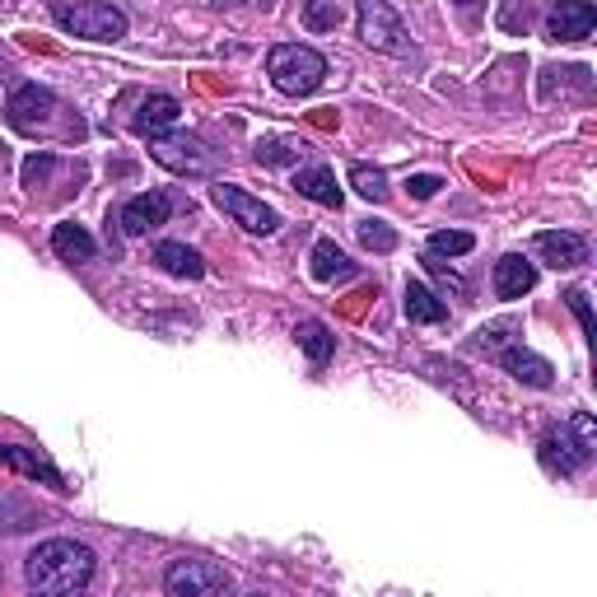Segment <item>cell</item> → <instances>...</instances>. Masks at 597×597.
Segmentation results:
<instances>
[{
	"label": "cell",
	"mask_w": 597,
	"mask_h": 597,
	"mask_svg": "<svg viewBox=\"0 0 597 597\" xmlns=\"http://www.w3.org/2000/svg\"><path fill=\"white\" fill-rule=\"evenodd\" d=\"M220 5H238V0H220Z\"/></svg>",
	"instance_id": "32"
},
{
	"label": "cell",
	"mask_w": 597,
	"mask_h": 597,
	"mask_svg": "<svg viewBox=\"0 0 597 597\" xmlns=\"http://www.w3.org/2000/svg\"><path fill=\"white\" fill-rule=\"evenodd\" d=\"M164 588L173 597H224L234 584H230V574L220 565H210V560H173L164 570Z\"/></svg>",
	"instance_id": "6"
},
{
	"label": "cell",
	"mask_w": 597,
	"mask_h": 597,
	"mask_svg": "<svg viewBox=\"0 0 597 597\" xmlns=\"http://www.w3.org/2000/svg\"><path fill=\"white\" fill-rule=\"evenodd\" d=\"M294 191H298V197H308V201H318V206L341 210V187H337V173L323 168V164L298 168V173H294Z\"/></svg>",
	"instance_id": "15"
},
{
	"label": "cell",
	"mask_w": 597,
	"mask_h": 597,
	"mask_svg": "<svg viewBox=\"0 0 597 597\" xmlns=\"http://www.w3.org/2000/svg\"><path fill=\"white\" fill-rule=\"evenodd\" d=\"M425 271H430V276L438 280V285H444V290H453V294H467V280H463L458 271H448V267H444V261H438L434 253H425Z\"/></svg>",
	"instance_id": "28"
},
{
	"label": "cell",
	"mask_w": 597,
	"mask_h": 597,
	"mask_svg": "<svg viewBox=\"0 0 597 597\" xmlns=\"http://www.w3.org/2000/svg\"><path fill=\"white\" fill-rule=\"evenodd\" d=\"M267 75L276 80L280 94L304 98V94H313L327 80V61H323V51H313L304 43H280V47H271V57H267Z\"/></svg>",
	"instance_id": "4"
},
{
	"label": "cell",
	"mask_w": 597,
	"mask_h": 597,
	"mask_svg": "<svg viewBox=\"0 0 597 597\" xmlns=\"http://www.w3.org/2000/svg\"><path fill=\"white\" fill-rule=\"evenodd\" d=\"M593 448H597V420L588 411H574L565 425H551L541 434V467L555 471V477H578L588 463H593Z\"/></svg>",
	"instance_id": "2"
},
{
	"label": "cell",
	"mask_w": 597,
	"mask_h": 597,
	"mask_svg": "<svg viewBox=\"0 0 597 597\" xmlns=\"http://www.w3.org/2000/svg\"><path fill=\"white\" fill-rule=\"evenodd\" d=\"M500 364H504L518 383H528V388H551V374H555V368L541 360V355H532V350L508 346V350H500Z\"/></svg>",
	"instance_id": "16"
},
{
	"label": "cell",
	"mask_w": 597,
	"mask_h": 597,
	"mask_svg": "<svg viewBox=\"0 0 597 597\" xmlns=\"http://www.w3.org/2000/svg\"><path fill=\"white\" fill-rule=\"evenodd\" d=\"M593 24H597L593 0H560L555 14L547 20V33L555 43H584V38H593Z\"/></svg>",
	"instance_id": "10"
},
{
	"label": "cell",
	"mask_w": 597,
	"mask_h": 597,
	"mask_svg": "<svg viewBox=\"0 0 597 597\" xmlns=\"http://www.w3.org/2000/svg\"><path fill=\"white\" fill-rule=\"evenodd\" d=\"M51 108H57V98H51L47 90H38V84H24V90H14L10 98V127L14 131H38L43 121L51 117Z\"/></svg>",
	"instance_id": "12"
},
{
	"label": "cell",
	"mask_w": 597,
	"mask_h": 597,
	"mask_svg": "<svg viewBox=\"0 0 597 597\" xmlns=\"http://www.w3.org/2000/svg\"><path fill=\"white\" fill-rule=\"evenodd\" d=\"M183 113V103L173 98V94H150L145 103H140V113H136V131L140 136H160L164 127H173Z\"/></svg>",
	"instance_id": "18"
},
{
	"label": "cell",
	"mask_w": 597,
	"mask_h": 597,
	"mask_svg": "<svg viewBox=\"0 0 597 597\" xmlns=\"http://www.w3.org/2000/svg\"><path fill=\"white\" fill-rule=\"evenodd\" d=\"M438 187H444V178H434V173H420V178H411L407 183V191L415 201H430V197H438Z\"/></svg>",
	"instance_id": "30"
},
{
	"label": "cell",
	"mask_w": 597,
	"mask_h": 597,
	"mask_svg": "<svg viewBox=\"0 0 597 597\" xmlns=\"http://www.w3.org/2000/svg\"><path fill=\"white\" fill-rule=\"evenodd\" d=\"M154 160L173 173H206L210 168V154L201 150L197 136H154Z\"/></svg>",
	"instance_id": "9"
},
{
	"label": "cell",
	"mask_w": 597,
	"mask_h": 597,
	"mask_svg": "<svg viewBox=\"0 0 597 597\" xmlns=\"http://www.w3.org/2000/svg\"><path fill=\"white\" fill-rule=\"evenodd\" d=\"M360 243H364V248H374V253H393L397 234L388 230V224H378V220H364L360 224Z\"/></svg>",
	"instance_id": "27"
},
{
	"label": "cell",
	"mask_w": 597,
	"mask_h": 597,
	"mask_svg": "<svg viewBox=\"0 0 597 597\" xmlns=\"http://www.w3.org/2000/svg\"><path fill=\"white\" fill-rule=\"evenodd\" d=\"M24 584H28L33 593H51V597H66V593L90 588V584H94V551L84 547V541L51 537V541H43V547L28 555Z\"/></svg>",
	"instance_id": "1"
},
{
	"label": "cell",
	"mask_w": 597,
	"mask_h": 597,
	"mask_svg": "<svg viewBox=\"0 0 597 597\" xmlns=\"http://www.w3.org/2000/svg\"><path fill=\"white\" fill-rule=\"evenodd\" d=\"M565 298H570V308H574V318H578V327H584V331H588V337H593V308H588V290H570Z\"/></svg>",
	"instance_id": "31"
},
{
	"label": "cell",
	"mask_w": 597,
	"mask_h": 597,
	"mask_svg": "<svg viewBox=\"0 0 597 597\" xmlns=\"http://www.w3.org/2000/svg\"><path fill=\"white\" fill-rule=\"evenodd\" d=\"M458 5H477V0H458Z\"/></svg>",
	"instance_id": "33"
},
{
	"label": "cell",
	"mask_w": 597,
	"mask_h": 597,
	"mask_svg": "<svg viewBox=\"0 0 597 597\" xmlns=\"http://www.w3.org/2000/svg\"><path fill=\"white\" fill-rule=\"evenodd\" d=\"M532 248H537V257L547 261V267H555V271H574V267H584V261H588V243L578 238V234H565V230L537 234Z\"/></svg>",
	"instance_id": "11"
},
{
	"label": "cell",
	"mask_w": 597,
	"mask_h": 597,
	"mask_svg": "<svg viewBox=\"0 0 597 597\" xmlns=\"http://www.w3.org/2000/svg\"><path fill=\"white\" fill-rule=\"evenodd\" d=\"M308 261H313V280H323V285L355 276V261H350L331 238H318V243H313V257H308Z\"/></svg>",
	"instance_id": "17"
},
{
	"label": "cell",
	"mask_w": 597,
	"mask_h": 597,
	"mask_svg": "<svg viewBox=\"0 0 597 597\" xmlns=\"http://www.w3.org/2000/svg\"><path fill=\"white\" fill-rule=\"evenodd\" d=\"M537 285V267L528 257H518V253H508L495 261V294L500 298H523Z\"/></svg>",
	"instance_id": "14"
},
{
	"label": "cell",
	"mask_w": 597,
	"mask_h": 597,
	"mask_svg": "<svg viewBox=\"0 0 597 597\" xmlns=\"http://www.w3.org/2000/svg\"><path fill=\"white\" fill-rule=\"evenodd\" d=\"M298 154H304V145H298V140H285V136H276V140H261V145H257V160L267 164V168L294 164Z\"/></svg>",
	"instance_id": "24"
},
{
	"label": "cell",
	"mask_w": 597,
	"mask_h": 597,
	"mask_svg": "<svg viewBox=\"0 0 597 597\" xmlns=\"http://www.w3.org/2000/svg\"><path fill=\"white\" fill-rule=\"evenodd\" d=\"M210 201H215L224 215H230L238 230H248V234H276V224H280V215L271 206H261L257 197H248V191L234 187V183H215V187H210Z\"/></svg>",
	"instance_id": "7"
},
{
	"label": "cell",
	"mask_w": 597,
	"mask_h": 597,
	"mask_svg": "<svg viewBox=\"0 0 597 597\" xmlns=\"http://www.w3.org/2000/svg\"><path fill=\"white\" fill-rule=\"evenodd\" d=\"M298 346H304V355L313 360V364H327L331 360V350H337V337L323 327V323H298Z\"/></svg>",
	"instance_id": "22"
},
{
	"label": "cell",
	"mask_w": 597,
	"mask_h": 597,
	"mask_svg": "<svg viewBox=\"0 0 597 597\" xmlns=\"http://www.w3.org/2000/svg\"><path fill=\"white\" fill-rule=\"evenodd\" d=\"M51 248L66 261H90L98 253V243L90 230H80V224H57V230H51Z\"/></svg>",
	"instance_id": "21"
},
{
	"label": "cell",
	"mask_w": 597,
	"mask_h": 597,
	"mask_svg": "<svg viewBox=\"0 0 597 597\" xmlns=\"http://www.w3.org/2000/svg\"><path fill=\"white\" fill-rule=\"evenodd\" d=\"M0 467L20 471V477H28V481H43V485H51V490H66V481H61V471H57V467H51L47 458H38V453H28V448H20V444H0Z\"/></svg>",
	"instance_id": "13"
},
{
	"label": "cell",
	"mask_w": 597,
	"mask_h": 597,
	"mask_svg": "<svg viewBox=\"0 0 597 597\" xmlns=\"http://www.w3.org/2000/svg\"><path fill=\"white\" fill-rule=\"evenodd\" d=\"M154 261H160L168 276H178V280H201L206 276L201 253H191L187 243H160V248H154Z\"/></svg>",
	"instance_id": "19"
},
{
	"label": "cell",
	"mask_w": 597,
	"mask_h": 597,
	"mask_svg": "<svg viewBox=\"0 0 597 597\" xmlns=\"http://www.w3.org/2000/svg\"><path fill=\"white\" fill-rule=\"evenodd\" d=\"M51 168H57L51 154H28V160H24V187H43L51 178Z\"/></svg>",
	"instance_id": "29"
},
{
	"label": "cell",
	"mask_w": 597,
	"mask_h": 597,
	"mask_svg": "<svg viewBox=\"0 0 597 597\" xmlns=\"http://www.w3.org/2000/svg\"><path fill=\"white\" fill-rule=\"evenodd\" d=\"M51 20L66 33L90 43H117L127 38V14H121L113 0H51Z\"/></svg>",
	"instance_id": "3"
},
{
	"label": "cell",
	"mask_w": 597,
	"mask_h": 597,
	"mask_svg": "<svg viewBox=\"0 0 597 597\" xmlns=\"http://www.w3.org/2000/svg\"><path fill=\"white\" fill-rule=\"evenodd\" d=\"M304 24L313 33H331L341 24V5L337 0H304Z\"/></svg>",
	"instance_id": "25"
},
{
	"label": "cell",
	"mask_w": 597,
	"mask_h": 597,
	"mask_svg": "<svg viewBox=\"0 0 597 597\" xmlns=\"http://www.w3.org/2000/svg\"><path fill=\"white\" fill-rule=\"evenodd\" d=\"M355 20H360V43L388 57H407L411 51V33L401 24V14L388 0H355Z\"/></svg>",
	"instance_id": "5"
},
{
	"label": "cell",
	"mask_w": 597,
	"mask_h": 597,
	"mask_svg": "<svg viewBox=\"0 0 597 597\" xmlns=\"http://www.w3.org/2000/svg\"><path fill=\"white\" fill-rule=\"evenodd\" d=\"M350 187H355L364 201H388V178H383L378 168H368V164L350 168Z\"/></svg>",
	"instance_id": "23"
},
{
	"label": "cell",
	"mask_w": 597,
	"mask_h": 597,
	"mask_svg": "<svg viewBox=\"0 0 597 597\" xmlns=\"http://www.w3.org/2000/svg\"><path fill=\"white\" fill-rule=\"evenodd\" d=\"M407 318L434 327V323L448 318V304H444V298H438L430 285H420V280H407Z\"/></svg>",
	"instance_id": "20"
},
{
	"label": "cell",
	"mask_w": 597,
	"mask_h": 597,
	"mask_svg": "<svg viewBox=\"0 0 597 597\" xmlns=\"http://www.w3.org/2000/svg\"><path fill=\"white\" fill-rule=\"evenodd\" d=\"M471 248H477V238L463 234V230H438V234L430 238V253H434V257H463V253H471Z\"/></svg>",
	"instance_id": "26"
},
{
	"label": "cell",
	"mask_w": 597,
	"mask_h": 597,
	"mask_svg": "<svg viewBox=\"0 0 597 597\" xmlns=\"http://www.w3.org/2000/svg\"><path fill=\"white\" fill-rule=\"evenodd\" d=\"M173 215V201L164 197V191H140V197H131L127 206H121V234H131V238H140V234H150V230H160V224Z\"/></svg>",
	"instance_id": "8"
}]
</instances>
